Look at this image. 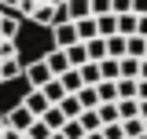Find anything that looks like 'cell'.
I'll list each match as a JSON object with an SVG mask.
<instances>
[{
  "mask_svg": "<svg viewBox=\"0 0 147 139\" xmlns=\"http://www.w3.org/2000/svg\"><path fill=\"white\" fill-rule=\"evenodd\" d=\"M77 73H81V84H85V88H96L99 81H103V77H99V62H85Z\"/></svg>",
  "mask_w": 147,
  "mask_h": 139,
  "instance_id": "13",
  "label": "cell"
},
{
  "mask_svg": "<svg viewBox=\"0 0 147 139\" xmlns=\"http://www.w3.org/2000/svg\"><path fill=\"white\" fill-rule=\"evenodd\" d=\"M144 48H147L144 37H125V55L129 59H144Z\"/></svg>",
  "mask_w": 147,
  "mask_h": 139,
  "instance_id": "20",
  "label": "cell"
},
{
  "mask_svg": "<svg viewBox=\"0 0 147 139\" xmlns=\"http://www.w3.org/2000/svg\"><path fill=\"white\" fill-rule=\"evenodd\" d=\"M121 132H125V139L144 136V121H140V117H132V121H121Z\"/></svg>",
  "mask_w": 147,
  "mask_h": 139,
  "instance_id": "29",
  "label": "cell"
},
{
  "mask_svg": "<svg viewBox=\"0 0 147 139\" xmlns=\"http://www.w3.org/2000/svg\"><path fill=\"white\" fill-rule=\"evenodd\" d=\"M99 77L103 81H118V59H103L99 62Z\"/></svg>",
  "mask_w": 147,
  "mask_h": 139,
  "instance_id": "28",
  "label": "cell"
},
{
  "mask_svg": "<svg viewBox=\"0 0 147 139\" xmlns=\"http://www.w3.org/2000/svg\"><path fill=\"white\" fill-rule=\"evenodd\" d=\"M66 62H70V70H81L85 62H88V51H85V44H81V40L66 48Z\"/></svg>",
  "mask_w": 147,
  "mask_h": 139,
  "instance_id": "11",
  "label": "cell"
},
{
  "mask_svg": "<svg viewBox=\"0 0 147 139\" xmlns=\"http://www.w3.org/2000/svg\"><path fill=\"white\" fill-rule=\"evenodd\" d=\"M140 77V59H118V81H136Z\"/></svg>",
  "mask_w": 147,
  "mask_h": 139,
  "instance_id": "8",
  "label": "cell"
},
{
  "mask_svg": "<svg viewBox=\"0 0 147 139\" xmlns=\"http://www.w3.org/2000/svg\"><path fill=\"white\" fill-rule=\"evenodd\" d=\"M136 99H147V81H136Z\"/></svg>",
  "mask_w": 147,
  "mask_h": 139,
  "instance_id": "37",
  "label": "cell"
},
{
  "mask_svg": "<svg viewBox=\"0 0 147 139\" xmlns=\"http://www.w3.org/2000/svg\"><path fill=\"white\" fill-rule=\"evenodd\" d=\"M52 37H55V48H59V51H66L70 44H77V29H74V22H59V26H52Z\"/></svg>",
  "mask_w": 147,
  "mask_h": 139,
  "instance_id": "5",
  "label": "cell"
},
{
  "mask_svg": "<svg viewBox=\"0 0 147 139\" xmlns=\"http://www.w3.org/2000/svg\"><path fill=\"white\" fill-rule=\"evenodd\" d=\"M4 11H11L18 18H30L37 26H59V22H70L66 18V0H0Z\"/></svg>",
  "mask_w": 147,
  "mask_h": 139,
  "instance_id": "2",
  "label": "cell"
},
{
  "mask_svg": "<svg viewBox=\"0 0 147 139\" xmlns=\"http://www.w3.org/2000/svg\"><path fill=\"white\" fill-rule=\"evenodd\" d=\"M22 139H26V136H22Z\"/></svg>",
  "mask_w": 147,
  "mask_h": 139,
  "instance_id": "45",
  "label": "cell"
},
{
  "mask_svg": "<svg viewBox=\"0 0 147 139\" xmlns=\"http://www.w3.org/2000/svg\"><path fill=\"white\" fill-rule=\"evenodd\" d=\"M22 77L30 81V88H44L48 81H52V73H48V66H44V59H37V62H22Z\"/></svg>",
  "mask_w": 147,
  "mask_h": 139,
  "instance_id": "3",
  "label": "cell"
},
{
  "mask_svg": "<svg viewBox=\"0 0 147 139\" xmlns=\"http://www.w3.org/2000/svg\"><path fill=\"white\" fill-rule=\"evenodd\" d=\"M52 139H63V136H59V132H52Z\"/></svg>",
  "mask_w": 147,
  "mask_h": 139,
  "instance_id": "41",
  "label": "cell"
},
{
  "mask_svg": "<svg viewBox=\"0 0 147 139\" xmlns=\"http://www.w3.org/2000/svg\"><path fill=\"white\" fill-rule=\"evenodd\" d=\"M118 121H132V117H140V103L136 99H118Z\"/></svg>",
  "mask_w": 147,
  "mask_h": 139,
  "instance_id": "12",
  "label": "cell"
},
{
  "mask_svg": "<svg viewBox=\"0 0 147 139\" xmlns=\"http://www.w3.org/2000/svg\"><path fill=\"white\" fill-rule=\"evenodd\" d=\"M22 106L30 110V117H37V121H40V117H44V110H48L52 103L44 99V92H40V88H30V92L22 95Z\"/></svg>",
  "mask_w": 147,
  "mask_h": 139,
  "instance_id": "4",
  "label": "cell"
},
{
  "mask_svg": "<svg viewBox=\"0 0 147 139\" xmlns=\"http://www.w3.org/2000/svg\"><path fill=\"white\" fill-rule=\"evenodd\" d=\"M59 136L63 139H85V128H81V121L74 117V121H66L63 128H59Z\"/></svg>",
  "mask_w": 147,
  "mask_h": 139,
  "instance_id": "25",
  "label": "cell"
},
{
  "mask_svg": "<svg viewBox=\"0 0 147 139\" xmlns=\"http://www.w3.org/2000/svg\"><path fill=\"white\" fill-rule=\"evenodd\" d=\"M103 44H107V59H125V37H103Z\"/></svg>",
  "mask_w": 147,
  "mask_h": 139,
  "instance_id": "15",
  "label": "cell"
},
{
  "mask_svg": "<svg viewBox=\"0 0 147 139\" xmlns=\"http://www.w3.org/2000/svg\"><path fill=\"white\" fill-rule=\"evenodd\" d=\"M132 15H147V0H132Z\"/></svg>",
  "mask_w": 147,
  "mask_h": 139,
  "instance_id": "36",
  "label": "cell"
},
{
  "mask_svg": "<svg viewBox=\"0 0 147 139\" xmlns=\"http://www.w3.org/2000/svg\"><path fill=\"white\" fill-rule=\"evenodd\" d=\"M0 139H22V136L15 132V128L7 124V114H0Z\"/></svg>",
  "mask_w": 147,
  "mask_h": 139,
  "instance_id": "33",
  "label": "cell"
},
{
  "mask_svg": "<svg viewBox=\"0 0 147 139\" xmlns=\"http://www.w3.org/2000/svg\"><path fill=\"white\" fill-rule=\"evenodd\" d=\"M85 139H103V136H99V132H88V136H85Z\"/></svg>",
  "mask_w": 147,
  "mask_h": 139,
  "instance_id": "40",
  "label": "cell"
},
{
  "mask_svg": "<svg viewBox=\"0 0 147 139\" xmlns=\"http://www.w3.org/2000/svg\"><path fill=\"white\" fill-rule=\"evenodd\" d=\"M55 81H59V84H63V92H66V95H77V92H81V73H77V70H66V73H63V77H55Z\"/></svg>",
  "mask_w": 147,
  "mask_h": 139,
  "instance_id": "10",
  "label": "cell"
},
{
  "mask_svg": "<svg viewBox=\"0 0 147 139\" xmlns=\"http://www.w3.org/2000/svg\"><path fill=\"white\" fill-rule=\"evenodd\" d=\"M136 139H147V136H136Z\"/></svg>",
  "mask_w": 147,
  "mask_h": 139,
  "instance_id": "43",
  "label": "cell"
},
{
  "mask_svg": "<svg viewBox=\"0 0 147 139\" xmlns=\"http://www.w3.org/2000/svg\"><path fill=\"white\" fill-rule=\"evenodd\" d=\"M74 29H77V40H81V44H85V40H96V37H99V29H96V18H77V22H74Z\"/></svg>",
  "mask_w": 147,
  "mask_h": 139,
  "instance_id": "9",
  "label": "cell"
},
{
  "mask_svg": "<svg viewBox=\"0 0 147 139\" xmlns=\"http://www.w3.org/2000/svg\"><path fill=\"white\" fill-rule=\"evenodd\" d=\"M140 103V121H147V99H136Z\"/></svg>",
  "mask_w": 147,
  "mask_h": 139,
  "instance_id": "38",
  "label": "cell"
},
{
  "mask_svg": "<svg viewBox=\"0 0 147 139\" xmlns=\"http://www.w3.org/2000/svg\"><path fill=\"white\" fill-rule=\"evenodd\" d=\"M132 11V0H110V15H125Z\"/></svg>",
  "mask_w": 147,
  "mask_h": 139,
  "instance_id": "34",
  "label": "cell"
},
{
  "mask_svg": "<svg viewBox=\"0 0 147 139\" xmlns=\"http://www.w3.org/2000/svg\"><path fill=\"white\" fill-rule=\"evenodd\" d=\"M77 103H81V114H85V110H96V106H99L96 88H81V92H77Z\"/></svg>",
  "mask_w": 147,
  "mask_h": 139,
  "instance_id": "19",
  "label": "cell"
},
{
  "mask_svg": "<svg viewBox=\"0 0 147 139\" xmlns=\"http://www.w3.org/2000/svg\"><path fill=\"white\" fill-rule=\"evenodd\" d=\"M22 77V59H18V15L0 7V84Z\"/></svg>",
  "mask_w": 147,
  "mask_h": 139,
  "instance_id": "1",
  "label": "cell"
},
{
  "mask_svg": "<svg viewBox=\"0 0 147 139\" xmlns=\"http://www.w3.org/2000/svg\"><path fill=\"white\" fill-rule=\"evenodd\" d=\"M118 18V37H136V15L125 11V15H114Z\"/></svg>",
  "mask_w": 147,
  "mask_h": 139,
  "instance_id": "17",
  "label": "cell"
},
{
  "mask_svg": "<svg viewBox=\"0 0 147 139\" xmlns=\"http://www.w3.org/2000/svg\"><path fill=\"white\" fill-rule=\"evenodd\" d=\"M136 37L147 40V15H136Z\"/></svg>",
  "mask_w": 147,
  "mask_h": 139,
  "instance_id": "35",
  "label": "cell"
},
{
  "mask_svg": "<svg viewBox=\"0 0 147 139\" xmlns=\"http://www.w3.org/2000/svg\"><path fill=\"white\" fill-rule=\"evenodd\" d=\"M88 11H92V18L110 15V0H88Z\"/></svg>",
  "mask_w": 147,
  "mask_h": 139,
  "instance_id": "32",
  "label": "cell"
},
{
  "mask_svg": "<svg viewBox=\"0 0 147 139\" xmlns=\"http://www.w3.org/2000/svg\"><path fill=\"white\" fill-rule=\"evenodd\" d=\"M118 99H136V81H114Z\"/></svg>",
  "mask_w": 147,
  "mask_h": 139,
  "instance_id": "30",
  "label": "cell"
},
{
  "mask_svg": "<svg viewBox=\"0 0 147 139\" xmlns=\"http://www.w3.org/2000/svg\"><path fill=\"white\" fill-rule=\"evenodd\" d=\"M99 136H103V139H125V132H121V121L103 124V128H99Z\"/></svg>",
  "mask_w": 147,
  "mask_h": 139,
  "instance_id": "31",
  "label": "cell"
},
{
  "mask_svg": "<svg viewBox=\"0 0 147 139\" xmlns=\"http://www.w3.org/2000/svg\"><path fill=\"white\" fill-rule=\"evenodd\" d=\"M44 66H48V73H52V77H63V73L70 70V62H66V51L52 48V51L44 55Z\"/></svg>",
  "mask_w": 147,
  "mask_h": 139,
  "instance_id": "7",
  "label": "cell"
},
{
  "mask_svg": "<svg viewBox=\"0 0 147 139\" xmlns=\"http://www.w3.org/2000/svg\"><path fill=\"white\" fill-rule=\"evenodd\" d=\"M144 136H147V121H144Z\"/></svg>",
  "mask_w": 147,
  "mask_h": 139,
  "instance_id": "42",
  "label": "cell"
},
{
  "mask_svg": "<svg viewBox=\"0 0 147 139\" xmlns=\"http://www.w3.org/2000/svg\"><path fill=\"white\" fill-rule=\"evenodd\" d=\"M96 95H99V103H118V88H114V81H99V84H96Z\"/></svg>",
  "mask_w": 147,
  "mask_h": 139,
  "instance_id": "18",
  "label": "cell"
},
{
  "mask_svg": "<svg viewBox=\"0 0 147 139\" xmlns=\"http://www.w3.org/2000/svg\"><path fill=\"white\" fill-rule=\"evenodd\" d=\"M40 92H44V99H48V103H59V99H63V95H66V92H63V84H59V81H55V77H52V81H48V84H44V88H40Z\"/></svg>",
  "mask_w": 147,
  "mask_h": 139,
  "instance_id": "24",
  "label": "cell"
},
{
  "mask_svg": "<svg viewBox=\"0 0 147 139\" xmlns=\"http://www.w3.org/2000/svg\"><path fill=\"white\" fill-rule=\"evenodd\" d=\"M37 117H30V110H26V106L18 103L15 110H7V124H11V128H15L18 136H26V128H30V124H33Z\"/></svg>",
  "mask_w": 147,
  "mask_h": 139,
  "instance_id": "6",
  "label": "cell"
},
{
  "mask_svg": "<svg viewBox=\"0 0 147 139\" xmlns=\"http://www.w3.org/2000/svg\"><path fill=\"white\" fill-rule=\"evenodd\" d=\"M40 121L48 124V128H52V132H59V128H63V124H66V117H63V114H59V106H48V110H44V117H40Z\"/></svg>",
  "mask_w": 147,
  "mask_h": 139,
  "instance_id": "21",
  "label": "cell"
},
{
  "mask_svg": "<svg viewBox=\"0 0 147 139\" xmlns=\"http://www.w3.org/2000/svg\"><path fill=\"white\" fill-rule=\"evenodd\" d=\"M85 51H88V62H103V59H107V44H103V37L85 40Z\"/></svg>",
  "mask_w": 147,
  "mask_h": 139,
  "instance_id": "14",
  "label": "cell"
},
{
  "mask_svg": "<svg viewBox=\"0 0 147 139\" xmlns=\"http://www.w3.org/2000/svg\"><path fill=\"white\" fill-rule=\"evenodd\" d=\"M96 117H99V124H114L118 121V106L114 103H99L96 106Z\"/></svg>",
  "mask_w": 147,
  "mask_h": 139,
  "instance_id": "23",
  "label": "cell"
},
{
  "mask_svg": "<svg viewBox=\"0 0 147 139\" xmlns=\"http://www.w3.org/2000/svg\"><path fill=\"white\" fill-rule=\"evenodd\" d=\"M96 29H99V37H114L118 33V18L114 15H99L96 18Z\"/></svg>",
  "mask_w": 147,
  "mask_h": 139,
  "instance_id": "22",
  "label": "cell"
},
{
  "mask_svg": "<svg viewBox=\"0 0 147 139\" xmlns=\"http://www.w3.org/2000/svg\"><path fill=\"white\" fill-rule=\"evenodd\" d=\"M77 121H81V128H85V136H88V132H99V128H103V124H99V117H96V110H85V114H81Z\"/></svg>",
  "mask_w": 147,
  "mask_h": 139,
  "instance_id": "26",
  "label": "cell"
},
{
  "mask_svg": "<svg viewBox=\"0 0 147 139\" xmlns=\"http://www.w3.org/2000/svg\"><path fill=\"white\" fill-rule=\"evenodd\" d=\"M88 0H66V18L70 22H77V18H88Z\"/></svg>",
  "mask_w": 147,
  "mask_h": 139,
  "instance_id": "16",
  "label": "cell"
},
{
  "mask_svg": "<svg viewBox=\"0 0 147 139\" xmlns=\"http://www.w3.org/2000/svg\"><path fill=\"white\" fill-rule=\"evenodd\" d=\"M26 139H52V128L44 121H33L30 128H26Z\"/></svg>",
  "mask_w": 147,
  "mask_h": 139,
  "instance_id": "27",
  "label": "cell"
},
{
  "mask_svg": "<svg viewBox=\"0 0 147 139\" xmlns=\"http://www.w3.org/2000/svg\"><path fill=\"white\" fill-rule=\"evenodd\" d=\"M136 81H147V59H140V77Z\"/></svg>",
  "mask_w": 147,
  "mask_h": 139,
  "instance_id": "39",
  "label": "cell"
},
{
  "mask_svg": "<svg viewBox=\"0 0 147 139\" xmlns=\"http://www.w3.org/2000/svg\"><path fill=\"white\" fill-rule=\"evenodd\" d=\"M144 59H147V48H144Z\"/></svg>",
  "mask_w": 147,
  "mask_h": 139,
  "instance_id": "44",
  "label": "cell"
}]
</instances>
